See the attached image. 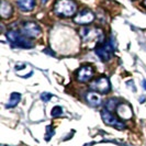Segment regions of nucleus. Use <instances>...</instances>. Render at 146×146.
<instances>
[{
  "instance_id": "f257e3e1",
  "label": "nucleus",
  "mask_w": 146,
  "mask_h": 146,
  "mask_svg": "<svg viewBox=\"0 0 146 146\" xmlns=\"http://www.w3.org/2000/svg\"><path fill=\"white\" fill-rule=\"evenodd\" d=\"M81 38L84 43L86 44H94L96 46L103 43L104 40V34L103 31L99 28H91V27H84L80 29Z\"/></svg>"
},
{
  "instance_id": "f03ea898",
  "label": "nucleus",
  "mask_w": 146,
  "mask_h": 146,
  "mask_svg": "<svg viewBox=\"0 0 146 146\" xmlns=\"http://www.w3.org/2000/svg\"><path fill=\"white\" fill-rule=\"evenodd\" d=\"M77 11V5L74 0H57L54 3V12L55 15L69 18L73 17Z\"/></svg>"
},
{
  "instance_id": "7ed1b4c3",
  "label": "nucleus",
  "mask_w": 146,
  "mask_h": 146,
  "mask_svg": "<svg viewBox=\"0 0 146 146\" xmlns=\"http://www.w3.org/2000/svg\"><path fill=\"white\" fill-rule=\"evenodd\" d=\"M7 38L9 42H11L12 45L22 47V48H31L34 46L32 41H30L29 37L23 35V33H20L17 30H10L7 32Z\"/></svg>"
},
{
  "instance_id": "20e7f679",
  "label": "nucleus",
  "mask_w": 146,
  "mask_h": 146,
  "mask_svg": "<svg viewBox=\"0 0 146 146\" xmlns=\"http://www.w3.org/2000/svg\"><path fill=\"white\" fill-rule=\"evenodd\" d=\"M113 38L111 37V43H101L96 47V54L102 62H108L113 57L114 45L112 43Z\"/></svg>"
},
{
  "instance_id": "39448f33",
  "label": "nucleus",
  "mask_w": 146,
  "mask_h": 146,
  "mask_svg": "<svg viewBox=\"0 0 146 146\" xmlns=\"http://www.w3.org/2000/svg\"><path fill=\"white\" fill-rule=\"evenodd\" d=\"M90 89L92 91L99 92V94H108L111 89V84L107 77H99L98 79H95L89 85Z\"/></svg>"
},
{
  "instance_id": "423d86ee",
  "label": "nucleus",
  "mask_w": 146,
  "mask_h": 146,
  "mask_svg": "<svg viewBox=\"0 0 146 146\" xmlns=\"http://www.w3.org/2000/svg\"><path fill=\"white\" fill-rule=\"evenodd\" d=\"M101 117H102L103 122H104L106 124L110 125V126H112V127H115L117 130H124L125 127H126V125H125L124 122L120 121L117 117H114L109 110H107V109L102 110V111H101Z\"/></svg>"
},
{
  "instance_id": "0eeeda50",
  "label": "nucleus",
  "mask_w": 146,
  "mask_h": 146,
  "mask_svg": "<svg viewBox=\"0 0 146 146\" xmlns=\"http://www.w3.org/2000/svg\"><path fill=\"white\" fill-rule=\"evenodd\" d=\"M22 33L29 38H34L41 34V28L35 22H25L22 25Z\"/></svg>"
},
{
  "instance_id": "6e6552de",
  "label": "nucleus",
  "mask_w": 146,
  "mask_h": 146,
  "mask_svg": "<svg viewBox=\"0 0 146 146\" xmlns=\"http://www.w3.org/2000/svg\"><path fill=\"white\" fill-rule=\"evenodd\" d=\"M94 77V69L90 65H84L77 70L76 78L79 82H88Z\"/></svg>"
},
{
  "instance_id": "1a4fd4ad",
  "label": "nucleus",
  "mask_w": 146,
  "mask_h": 146,
  "mask_svg": "<svg viewBox=\"0 0 146 146\" xmlns=\"http://www.w3.org/2000/svg\"><path fill=\"white\" fill-rule=\"evenodd\" d=\"M94 20H95V15L90 10H88V9H85V10L80 11L74 19V21L76 22L77 24H80V25L89 24Z\"/></svg>"
},
{
  "instance_id": "9d476101",
  "label": "nucleus",
  "mask_w": 146,
  "mask_h": 146,
  "mask_svg": "<svg viewBox=\"0 0 146 146\" xmlns=\"http://www.w3.org/2000/svg\"><path fill=\"white\" fill-rule=\"evenodd\" d=\"M117 113L121 119H124V120H129L133 115L131 107L129 104H126V103H120V104H117Z\"/></svg>"
},
{
  "instance_id": "9b49d317",
  "label": "nucleus",
  "mask_w": 146,
  "mask_h": 146,
  "mask_svg": "<svg viewBox=\"0 0 146 146\" xmlns=\"http://www.w3.org/2000/svg\"><path fill=\"white\" fill-rule=\"evenodd\" d=\"M86 100L92 107H98L102 102L101 96L99 95V92H96V91H89V92H87L86 94Z\"/></svg>"
},
{
  "instance_id": "f8f14e48",
  "label": "nucleus",
  "mask_w": 146,
  "mask_h": 146,
  "mask_svg": "<svg viewBox=\"0 0 146 146\" xmlns=\"http://www.w3.org/2000/svg\"><path fill=\"white\" fill-rule=\"evenodd\" d=\"M17 5L21 11L29 12L35 7V0H17Z\"/></svg>"
},
{
  "instance_id": "ddd939ff",
  "label": "nucleus",
  "mask_w": 146,
  "mask_h": 146,
  "mask_svg": "<svg viewBox=\"0 0 146 146\" xmlns=\"http://www.w3.org/2000/svg\"><path fill=\"white\" fill-rule=\"evenodd\" d=\"M0 15L3 19H7L10 18L12 15V7L11 5L7 2L6 0H2L1 1V6H0Z\"/></svg>"
},
{
  "instance_id": "4468645a",
  "label": "nucleus",
  "mask_w": 146,
  "mask_h": 146,
  "mask_svg": "<svg viewBox=\"0 0 146 146\" xmlns=\"http://www.w3.org/2000/svg\"><path fill=\"white\" fill-rule=\"evenodd\" d=\"M20 100H21V95L19 92H12L9 101H8L7 108H15V106L20 102Z\"/></svg>"
},
{
  "instance_id": "2eb2a0df",
  "label": "nucleus",
  "mask_w": 146,
  "mask_h": 146,
  "mask_svg": "<svg viewBox=\"0 0 146 146\" xmlns=\"http://www.w3.org/2000/svg\"><path fill=\"white\" fill-rule=\"evenodd\" d=\"M62 114H63V108H62V107L55 106V107L52 109V117H56L62 115Z\"/></svg>"
},
{
  "instance_id": "dca6fc26",
  "label": "nucleus",
  "mask_w": 146,
  "mask_h": 146,
  "mask_svg": "<svg viewBox=\"0 0 146 146\" xmlns=\"http://www.w3.org/2000/svg\"><path fill=\"white\" fill-rule=\"evenodd\" d=\"M115 103H117V99H110L109 101L107 102V110H109V111L114 110L117 108Z\"/></svg>"
},
{
  "instance_id": "f3484780",
  "label": "nucleus",
  "mask_w": 146,
  "mask_h": 146,
  "mask_svg": "<svg viewBox=\"0 0 146 146\" xmlns=\"http://www.w3.org/2000/svg\"><path fill=\"white\" fill-rule=\"evenodd\" d=\"M51 98H52V95L51 94H47V92L42 94V96H41V99L43 100L44 102H47L48 100H51Z\"/></svg>"
},
{
  "instance_id": "a211bd4d",
  "label": "nucleus",
  "mask_w": 146,
  "mask_h": 146,
  "mask_svg": "<svg viewBox=\"0 0 146 146\" xmlns=\"http://www.w3.org/2000/svg\"><path fill=\"white\" fill-rule=\"evenodd\" d=\"M47 135H46V139L48 141V139H51L52 136L54 135V129H52V126H47Z\"/></svg>"
},
{
  "instance_id": "6ab92c4d",
  "label": "nucleus",
  "mask_w": 146,
  "mask_h": 146,
  "mask_svg": "<svg viewBox=\"0 0 146 146\" xmlns=\"http://www.w3.org/2000/svg\"><path fill=\"white\" fill-rule=\"evenodd\" d=\"M143 87H144V89L146 90V80H145V79L143 80Z\"/></svg>"
},
{
  "instance_id": "aec40b11",
  "label": "nucleus",
  "mask_w": 146,
  "mask_h": 146,
  "mask_svg": "<svg viewBox=\"0 0 146 146\" xmlns=\"http://www.w3.org/2000/svg\"><path fill=\"white\" fill-rule=\"evenodd\" d=\"M143 5H144V6L146 7V0H143Z\"/></svg>"
},
{
  "instance_id": "412c9836",
  "label": "nucleus",
  "mask_w": 146,
  "mask_h": 146,
  "mask_svg": "<svg viewBox=\"0 0 146 146\" xmlns=\"http://www.w3.org/2000/svg\"><path fill=\"white\" fill-rule=\"evenodd\" d=\"M2 146H5V145H2Z\"/></svg>"
}]
</instances>
